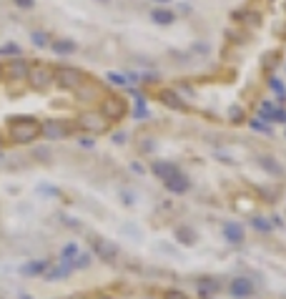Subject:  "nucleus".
Returning <instances> with one entry per match:
<instances>
[{
  "label": "nucleus",
  "mask_w": 286,
  "mask_h": 299,
  "mask_svg": "<svg viewBox=\"0 0 286 299\" xmlns=\"http://www.w3.org/2000/svg\"><path fill=\"white\" fill-rule=\"evenodd\" d=\"M38 123L33 118H26V116H15L10 118V138L15 143H30L35 136H38Z\"/></svg>",
  "instance_id": "nucleus-1"
},
{
  "label": "nucleus",
  "mask_w": 286,
  "mask_h": 299,
  "mask_svg": "<svg viewBox=\"0 0 286 299\" xmlns=\"http://www.w3.org/2000/svg\"><path fill=\"white\" fill-rule=\"evenodd\" d=\"M55 81H58V85L60 88H65V91H73V88H78V85L83 83V73L80 71H76V68H58L55 71Z\"/></svg>",
  "instance_id": "nucleus-2"
},
{
  "label": "nucleus",
  "mask_w": 286,
  "mask_h": 299,
  "mask_svg": "<svg viewBox=\"0 0 286 299\" xmlns=\"http://www.w3.org/2000/svg\"><path fill=\"white\" fill-rule=\"evenodd\" d=\"M51 81H53L51 71H48V68H43V66L28 71V83H30V88H35V91H46L48 85H51Z\"/></svg>",
  "instance_id": "nucleus-3"
},
{
  "label": "nucleus",
  "mask_w": 286,
  "mask_h": 299,
  "mask_svg": "<svg viewBox=\"0 0 286 299\" xmlns=\"http://www.w3.org/2000/svg\"><path fill=\"white\" fill-rule=\"evenodd\" d=\"M28 71H30V66L18 58L10 66V83H28Z\"/></svg>",
  "instance_id": "nucleus-4"
},
{
  "label": "nucleus",
  "mask_w": 286,
  "mask_h": 299,
  "mask_svg": "<svg viewBox=\"0 0 286 299\" xmlns=\"http://www.w3.org/2000/svg\"><path fill=\"white\" fill-rule=\"evenodd\" d=\"M166 186H168V191H173V194H186V191H188V179L176 171L173 176L166 179Z\"/></svg>",
  "instance_id": "nucleus-5"
},
{
  "label": "nucleus",
  "mask_w": 286,
  "mask_h": 299,
  "mask_svg": "<svg viewBox=\"0 0 286 299\" xmlns=\"http://www.w3.org/2000/svg\"><path fill=\"white\" fill-rule=\"evenodd\" d=\"M80 126L91 128V131H105V118L98 113H83L80 116Z\"/></svg>",
  "instance_id": "nucleus-6"
},
{
  "label": "nucleus",
  "mask_w": 286,
  "mask_h": 299,
  "mask_svg": "<svg viewBox=\"0 0 286 299\" xmlns=\"http://www.w3.org/2000/svg\"><path fill=\"white\" fill-rule=\"evenodd\" d=\"M103 113L111 116V118H121V116L126 113V103H123L121 98H108V101L103 103Z\"/></svg>",
  "instance_id": "nucleus-7"
},
{
  "label": "nucleus",
  "mask_w": 286,
  "mask_h": 299,
  "mask_svg": "<svg viewBox=\"0 0 286 299\" xmlns=\"http://www.w3.org/2000/svg\"><path fill=\"white\" fill-rule=\"evenodd\" d=\"M254 292V284L249 279H244V276H238V279L231 282V294L234 297H249Z\"/></svg>",
  "instance_id": "nucleus-8"
},
{
  "label": "nucleus",
  "mask_w": 286,
  "mask_h": 299,
  "mask_svg": "<svg viewBox=\"0 0 286 299\" xmlns=\"http://www.w3.org/2000/svg\"><path fill=\"white\" fill-rule=\"evenodd\" d=\"M93 249L98 251L101 259H113V256H116V246L111 242H105V239H96L93 242Z\"/></svg>",
  "instance_id": "nucleus-9"
},
{
  "label": "nucleus",
  "mask_w": 286,
  "mask_h": 299,
  "mask_svg": "<svg viewBox=\"0 0 286 299\" xmlns=\"http://www.w3.org/2000/svg\"><path fill=\"white\" fill-rule=\"evenodd\" d=\"M161 101H163V106H171V109H176V111H183L186 109V103L179 98V93H176V91H163L161 93Z\"/></svg>",
  "instance_id": "nucleus-10"
},
{
  "label": "nucleus",
  "mask_w": 286,
  "mask_h": 299,
  "mask_svg": "<svg viewBox=\"0 0 286 299\" xmlns=\"http://www.w3.org/2000/svg\"><path fill=\"white\" fill-rule=\"evenodd\" d=\"M43 134H46L48 138H63L65 136V123L63 121H48Z\"/></svg>",
  "instance_id": "nucleus-11"
},
{
  "label": "nucleus",
  "mask_w": 286,
  "mask_h": 299,
  "mask_svg": "<svg viewBox=\"0 0 286 299\" xmlns=\"http://www.w3.org/2000/svg\"><path fill=\"white\" fill-rule=\"evenodd\" d=\"M224 234H226V239L234 242V244H238L241 239H244V229H241L238 224H226L224 226Z\"/></svg>",
  "instance_id": "nucleus-12"
},
{
  "label": "nucleus",
  "mask_w": 286,
  "mask_h": 299,
  "mask_svg": "<svg viewBox=\"0 0 286 299\" xmlns=\"http://www.w3.org/2000/svg\"><path fill=\"white\" fill-rule=\"evenodd\" d=\"M153 171H156V174H158L161 179H168V176H173L179 168L171 166V163H166V161H158V163H153Z\"/></svg>",
  "instance_id": "nucleus-13"
},
{
  "label": "nucleus",
  "mask_w": 286,
  "mask_h": 299,
  "mask_svg": "<svg viewBox=\"0 0 286 299\" xmlns=\"http://www.w3.org/2000/svg\"><path fill=\"white\" fill-rule=\"evenodd\" d=\"M151 18L156 20L158 26H168V23H173V13H171V10H163V8H161V10H153Z\"/></svg>",
  "instance_id": "nucleus-14"
},
{
  "label": "nucleus",
  "mask_w": 286,
  "mask_h": 299,
  "mask_svg": "<svg viewBox=\"0 0 286 299\" xmlns=\"http://www.w3.org/2000/svg\"><path fill=\"white\" fill-rule=\"evenodd\" d=\"M40 272H46V262H28L23 269H20V274H26V276H35Z\"/></svg>",
  "instance_id": "nucleus-15"
},
{
  "label": "nucleus",
  "mask_w": 286,
  "mask_h": 299,
  "mask_svg": "<svg viewBox=\"0 0 286 299\" xmlns=\"http://www.w3.org/2000/svg\"><path fill=\"white\" fill-rule=\"evenodd\" d=\"M73 43L71 40H55L53 43V51H58V53H73Z\"/></svg>",
  "instance_id": "nucleus-16"
},
{
  "label": "nucleus",
  "mask_w": 286,
  "mask_h": 299,
  "mask_svg": "<svg viewBox=\"0 0 286 299\" xmlns=\"http://www.w3.org/2000/svg\"><path fill=\"white\" fill-rule=\"evenodd\" d=\"M0 55H20V48L15 43H5V46H0Z\"/></svg>",
  "instance_id": "nucleus-17"
},
{
  "label": "nucleus",
  "mask_w": 286,
  "mask_h": 299,
  "mask_svg": "<svg viewBox=\"0 0 286 299\" xmlns=\"http://www.w3.org/2000/svg\"><path fill=\"white\" fill-rule=\"evenodd\" d=\"M76 254H78V246H76V244H65V246H63V251H60V256H63L65 262H68V259H73Z\"/></svg>",
  "instance_id": "nucleus-18"
},
{
  "label": "nucleus",
  "mask_w": 286,
  "mask_h": 299,
  "mask_svg": "<svg viewBox=\"0 0 286 299\" xmlns=\"http://www.w3.org/2000/svg\"><path fill=\"white\" fill-rule=\"evenodd\" d=\"M218 287H216V282H201V294L206 297V294H213Z\"/></svg>",
  "instance_id": "nucleus-19"
},
{
  "label": "nucleus",
  "mask_w": 286,
  "mask_h": 299,
  "mask_svg": "<svg viewBox=\"0 0 286 299\" xmlns=\"http://www.w3.org/2000/svg\"><path fill=\"white\" fill-rule=\"evenodd\" d=\"M133 116L136 118H146V106H143L141 98H136V111H133Z\"/></svg>",
  "instance_id": "nucleus-20"
},
{
  "label": "nucleus",
  "mask_w": 286,
  "mask_h": 299,
  "mask_svg": "<svg viewBox=\"0 0 286 299\" xmlns=\"http://www.w3.org/2000/svg\"><path fill=\"white\" fill-rule=\"evenodd\" d=\"M179 239H181L183 244H191L196 237H193V234H188V229H179Z\"/></svg>",
  "instance_id": "nucleus-21"
},
{
  "label": "nucleus",
  "mask_w": 286,
  "mask_h": 299,
  "mask_svg": "<svg viewBox=\"0 0 286 299\" xmlns=\"http://www.w3.org/2000/svg\"><path fill=\"white\" fill-rule=\"evenodd\" d=\"M251 224H254L259 231H271V224H269V221H263V219H254Z\"/></svg>",
  "instance_id": "nucleus-22"
},
{
  "label": "nucleus",
  "mask_w": 286,
  "mask_h": 299,
  "mask_svg": "<svg viewBox=\"0 0 286 299\" xmlns=\"http://www.w3.org/2000/svg\"><path fill=\"white\" fill-rule=\"evenodd\" d=\"M166 299H188L183 292H179V289H171L168 294H166Z\"/></svg>",
  "instance_id": "nucleus-23"
},
{
  "label": "nucleus",
  "mask_w": 286,
  "mask_h": 299,
  "mask_svg": "<svg viewBox=\"0 0 286 299\" xmlns=\"http://www.w3.org/2000/svg\"><path fill=\"white\" fill-rule=\"evenodd\" d=\"M15 5H20V8H33V0H15Z\"/></svg>",
  "instance_id": "nucleus-24"
},
{
  "label": "nucleus",
  "mask_w": 286,
  "mask_h": 299,
  "mask_svg": "<svg viewBox=\"0 0 286 299\" xmlns=\"http://www.w3.org/2000/svg\"><path fill=\"white\" fill-rule=\"evenodd\" d=\"M33 40L38 43V46H43V43H46L48 38H46V35H43V33H35V35H33Z\"/></svg>",
  "instance_id": "nucleus-25"
},
{
  "label": "nucleus",
  "mask_w": 286,
  "mask_h": 299,
  "mask_svg": "<svg viewBox=\"0 0 286 299\" xmlns=\"http://www.w3.org/2000/svg\"><path fill=\"white\" fill-rule=\"evenodd\" d=\"M108 81H113V83H123L126 78H123V76H116V73H108Z\"/></svg>",
  "instance_id": "nucleus-26"
},
{
  "label": "nucleus",
  "mask_w": 286,
  "mask_h": 299,
  "mask_svg": "<svg viewBox=\"0 0 286 299\" xmlns=\"http://www.w3.org/2000/svg\"><path fill=\"white\" fill-rule=\"evenodd\" d=\"M71 299H85V297H71Z\"/></svg>",
  "instance_id": "nucleus-27"
},
{
  "label": "nucleus",
  "mask_w": 286,
  "mask_h": 299,
  "mask_svg": "<svg viewBox=\"0 0 286 299\" xmlns=\"http://www.w3.org/2000/svg\"><path fill=\"white\" fill-rule=\"evenodd\" d=\"M101 299H111V297H101Z\"/></svg>",
  "instance_id": "nucleus-28"
},
{
  "label": "nucleus",
  "mask_w": 286,
  "mask_h": 299,
  "mask_svg": "<svg viewBox=\"0 0 286 299\" xmlns=\"http://www.w3.org/2000/svg\"><path fill=\"white\" fill-rule=\"evenodd\" d=\"M158 3H166V0H158Z\"/></svg>",
  "instance_id": "nucleus-29"
},
{
  "label": "nucleus",
  "mask_w": 286,
  "mask_h": 299,
  "mask_svg": "<svg viewBox=\"0 0 286 299\" xmlns=\"http://www.w3.org/2000/svg\"><path fill=\"white\" fill-rule=\"evenodd\" d=\"M0 146H3V143H0Z\"/></svg>",
  "instance_id": "nucleus-30"
}]
</instances>
